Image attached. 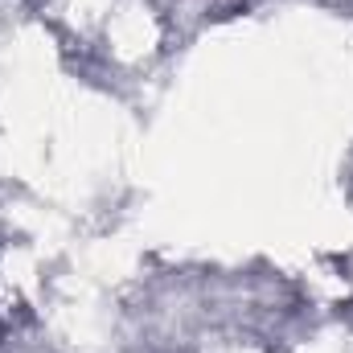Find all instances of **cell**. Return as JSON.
Wrapping results in <instances>:
<instances>
[{"label":"cell","instance_id":"1","mask_svg":"<svg viewBox=\"0 0 353 353\" xmlns=\"http://www.w3.org/2000/svg\"><path fill=\"white\" fill-rule=\"evenodd\" d=\"M0 337H4V329H0Z\"/></svg>","mask_w":353,"mask_h":353}]
</instances>
